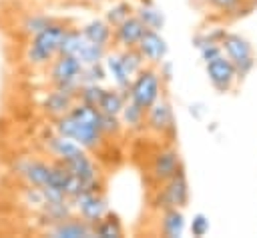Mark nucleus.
Wrapping results in <instances>:
<instances>
[{"label": "nucleus", "mask_w": 257, "mask_h": 238, "mask_svg": "<svg viewBox=\"0 0 257 238\" xmlns=\"http://www.w3.org/2000/svg\"><path fill=\"white\" fill-rule=\"evenodd\" d=\"M54 132L64 136V138L74 140L86 152L88 150H98L106 142V138L100 132V124L78 120L72 114H64V116L56 118L54 120Z\"/></svg>", "instance_id": "f03ea898"}, {"label": "nucleus", "mask_w": 257, "mask_h": 238, "mask_svg": "<svg viewBox=\"0 0 257 238\" xmlns=\"http://www.w3.org/2000/svg\"><path fill=\"white\" fill-rule=\"evenodd\" d=\"M16 168H18V174L26 180L28 186H34V188L46 186L48 174H50V162H46V160H24Z\"/></svg>", "instance_id": "6ab92c4d"}, {"label": "nucleus", "mask_w": 257, "mask_h": 238, "mask_svg": "<svg viewBox=\"0 0 257 238\" xmlns=\"http://www.w3.org/2000/svg\"><path fill=\"white\" fill-rule=\"evenodd\" d=\"M205 74H207V80L213 86V90L219 92V94L233 92L235 84L239 82L237 68H235V64L225 54L205 62Z\"/></svg>", "instance_id": "6e6552de"}, {"label": "nucleus", "mask_w": 257, "mask_h": 238, "mask_svg": "<svg viewBox=\"0 0 257 238\" xmlns=\"http://www.w3.org/2000/svg\"><path fill=\"white\" fill-rule=\"evenodd\" d=\"M68 24L64 20H54L34 36H30V42L26 46L24 58L30 66L34 68H44L48 66L58 54H60V44L66 34Z\"/></svg>", "instance_id": "f257e3e1"}, {"label": "nucleus", "mask_w": 257, "mask_h": 238, "mask_svg": "<svg viewBox=\"0 0 257 238\" xmlns=\"http://www.w3.org/2000/svg\"><path fill=\"white\" fill-rule=\"evenodd\" d=\"M126 100H128V96H126L122 90H118V88H114V86H112V88H104V92H102V96H100L96 108H98L102 114L120 116V112H122Z\"/></svg>", "instance_id": "a878e982"}, {"label": "nucleus", "mask_w": 257, "mask_h": 238, "mask_svg": "<svg viewBox=\"0 0 257 238\" xmlns=\"http://www.w3.org/2000/svg\"><path fill=\"white\" fill-rule=\"evenodd\" d=\"M124 126H122V120L120 116H112V114H102L100 112V132L106 140H116L120 138Z\"/></svg>", "instance_id": "c85d7f7f"}, {"label": "nucleus", "mask_w": 257, "mask_h": 238, "mask_svg": "<svg viewBox=\"0 0 257 238\" xmlns=\"http://www.w3.org/2000/svg\"><path fill=\"white\" fill-rule=\"evenodd\" d=\"M102 64H104L106 76L112 80V86L118 88V90H122L126 94L133 76L126 72V68H124L122 60H120V50L118 48H112V50L108 48L106 54H104V58H102Z\"/></svg>", "instance_id": "f3484780"}, {"label": "nucleus", "mask_w": 257, "mask_h": 238, "mask_svg": "<svg viewBox=\"0 0 257 238\" xmlns=\"http://www.w3.org/2000/svg\"><path fill=\"white\" fill-rule=\"evenodd\" d=\"M187 228H189L191 236H195V238H205V236L209 234V230H211V220H209L207 214L195 212L193 218H191V222L187 224Z\"/></svg>", "instance_id": "72a5a7b5"}, {"label": "nucleus", "mask_w": 257, "mask_h": 238, "mask_svg": "<svg viewBox=\"0 0 257 238\" xmlns=\"http://www.w3.org/2000/svg\"><path fill=\"white\" fill-rule=\"evenodd\" d=\"M74 102H76V96L74 94L64 92V90H58V88H52L50 92L44 94V98L40 102V108H42V112L48 118L56 120V118L68 114Z\"/></svg>", "instance_id": "dca6fc26"}, {"label": "nucleus", "mask_w": 257, "mask_h": 238, "mask_svg": "<svg viewBox=\"0 0 257 238\" xmlns=\"http://www.w3.org/2000/svg\"><path fill=\"white\" fill-rule=\"evenodd\" d=\"M135 14L141 18V22L145 24V28H153V30H163L167 24V16L165 12L153 2V0H145L135 8Z\"/></svg>", "instance_id": "5701e85b"}, {"label": "nucleus", "mask_w": 257, "mask_h": 238, "mask_svg": "<svg viewBox=\"0 0 257 238\" xmlns=\"http://www.w3.org/2000/svg\"><path fill=\"white\" fill-rule=\"evenodd\" d=\"M80 32L92 44H98L102 48H110L112 46V26L104 18H92V20L84 22L80 26Z\"/></svg>", "instance_id": "aec40b11"}, {"label": "nucleus", "mask_w": 257, "mask_h": 238, "mask_svg": "<svg viewBox=\"0 0 257 238\" xmlns=\"http://www.w3.org/2000/svg\"><path fill=\"white\" fill-rule=\"evenodd\" d=\"M183 170H185V164L175 146H165V148L157 150L149 164V174L157 184L171 180L173 176H177Z\"/></svg>", "instance_id": "9d476101"}, {"label": "nucleus", "mask_w": 257, "mask_h": 238, "mask_svg": "<svg viewBox=\"0 0 257 238\" xmlns=\"http://www.w3.org/2000/svg\"><path fill=\"white\" fill-rule=\"evenodd\" d=\"M46 234L52 238H92V224L82 220L78 214L58 220L46 228Z\"/></svg>", "instance_id": "2eb2a0df"}, {"label": "nucleus", "mask_w": 257, "mask_h": 238, "mask_svg": "<svg viewBox=\"0 0 257 238\" xmlns=\"http://www.w3.org/2000/svg\"><path fill=\"white\" fill-rule=\"evenodd\" d=\"M225 34H227V30L221 28V26H213V28H209V30H199V32L193 34L191 44H193L195 48H201L203 44H209V42H221Z\"/></svg>", "instance_id": "2f4dec72"}, {"label": "nucleus", "mask_w": 257, "mask_h": 238, "mask_svg": "<svg viewBox=\"0 0 257 238\" xmlns=\"http://www.w3.org/2000/svg\"><path fill=\"white\" fill-rule=\"evenodd\" d=\"M189 114L195 118V120H203L205 114H207V106L203 102H193L189 104Z\"/></svg>", "instance_id": "e433bc0d"}, {"label": "nucleus", "mask_w": 257, "mask_h": 238, "mask_svg": "<svg viewBox=\"0 0 257 238\" xmlns=\"http://www.w3.org/2000/svg\"><path fill=\"white\" fill-rule=\"evenodd\" d=\"M135 4L131 2V0H118V2H114V4H110L108 8H106V12H104V20L114 28V26H118L120 22H124L128 16H133L135 14Z\"/></svg>", "instance_id": "bb28decb"}, {"label": "nucleus", "mask_w": 257, "mask_h": 238, "mask_svg": "<svg viewBox=\"0 0 257 238\" xmlns=\"http://www.w3.org/2000/svg\"><path fill=\"white\" fill-rule=\"evenodd\" d=\"M187 232V216L183 208L161 210L159 216V234L165 238H183Z\"/></svg>", "instance_id": "a211bd4d"}, {"label": "nucleus", "mask_w": 257, "mask_h": 238, "mask_svg": "<svg viewBox=\"0 0 257 238\" xmlns=\"http://www.w3.org/2000/svg\"><path fill=\"white\" fill-rule=\"evenodd\" d=\"M54 20H58V18L48 16V14H36V12H32V14H28V16L24 18V22H22V32L28 34V36H34L36 32H40L42 28H46V26L52 24Z\"/></svg>", "instance_id": "c756f323"}, {"label": "nucleus", "mask_w": 257, "mask_h": 238, "mask_svg": "<svg viewBox=\"0 0 257 238\" xmlns=\"http://www.w3.org/2000/svg\"><path fill=\"white\" fill-rule=\"evenodd\" d=\"M207 4L213 10L221 12L223 16L237 20V18L251 14L257 6V0H207Z\"/></svg>", "instance_id": "412c9836"}, {"label": "nucleus", "mask_w": 257, "mask_h": 238, "mask_svg": "<svg viewBox=\"0 0 257 238\" xmlns=\"http://www.w3.org/2000/svg\"><path fill=\"white\" fill-rule=\"evenodd\" d=\"M157 70H159V74H161V80H163V84H165V82H171V80H173V76H175L173 64H171L169 60H163V62L157 66Z\"/></svg>", "instance_id": "c9c22d12"}, {"label": "nucleus", "mask_w": 257, "mask_h": 238, "mask_svg": "<svg viewBox=\"0 0 257 238\" xmlns=\"http://www.w3.org/2000/svg\"><path fill=\"white\" fill-rule=\"evenodd\" d=\"M108 48H102L98 44H92L88 42L80 28H74V26H68L66 28V34L62 38V44H60V54H70L74 58H78L82 64H96V62H102L104 54H106Z\"/></svg>", "instance_id": "0eeeda50"}, {"label": "nucleus", "mask_w": 257, "mask_h": 238, "mask_svg": "<svg viewBox=\"0 0 257 238\" xmlns=\"http://www.w3.org/2000/svg\"><path fill=\"white\" fill-rule=\"evenodd\" d=\"M70 202H72L74 212L82 220H86L88 224H94L96 220H100L108 212V200H106V196L102 194L100 188L84 190L78 196H74Z\"/></svg>", "instance_id": "9b49d317"}, {"label": "nucleus", "mask_w": 257, "mask_h": 238, "mask_svg": "<svg viewBox=\"0 0 257 238\" xmlns=\"http://www.w3.org/2000/svg\"><path fill=\"white\" fill-rule=\"evenodd\" d=\"M66 168L86 186V188H100V170L94 164V160L90 158V154L86 150H80L78 154H74L72 158L64 160Z\"/></svg>", "instance_id": "ddd939ff"}, {"label": "nucleus", "mask_w": 257, "mask_h": 238, "mask_svg": "<svg viewBox=\"0 0 257 238\" xmlns=\"http://www.w3.org/2000/svg\"><path fill=\"white\" fill-rule=\"evenodd\" d=\"M221 46H223V54L235 64L239 80H243L245 76H249L253 72L257 60H255L253 46L245 36H241L237 32H227L221 40Z\"/></svg>", "instance_id": "423d86ee"}, {"label": "nucleus", "mask_w": 257, "mask_h": 238, "mask_svg": "<svg viewBox=\"0 0 257 238\" xmlns=\"http://www.w3.org/2000/svg\"><path fill=\"white\" fill-rule=\"evenodd\" d=\"M120 120L124 130L128 132H143L147 126V110L141 108L139 104H135L133 100H126L122 112H120Z\"/></svg>", "instance_id": "393cba45"}, {"label": "nucleus", "mask_w": 257, "mask_h": 238, "mask_svg": "<svg viewBox=\"0 0 257 238\" xmlns=\"http://www.w3.org/2000/svg\"><path fill=\"white\" fill-rule=\"evenodd\" d=\"M124 236L122 220L116 212H106L100 220L92 224V238H120Z\"/></svg>", "instance_id": "4be33fe9"}, {"label": "nucleus", "mask_w": 257, "mask_h": 238, "mask_svg": "<svg viewBox=\"0 0 257 238\" xmlns=\"http://www.w3.org/2000/svg\"><path fill=\"white\" fill-rule=\"evenodd\" d=\"M145 130L157 134V136H167V138H175L177 134V122H175V112H173V104L169 102V98L161 96L151 108H147V126Z\"/></svg>", "instance_id": "1a4fd4ad"}, {"label": "nucleus", "mask_w": 257, "mask_h": 238, "mask_svg": "<svg viewBox=\"0 0 257 238\" xmlns=\"http://www.w3.org/2000/svg\"><path fill=\"white\" fill-rule=\"evenodd\" d=\"M137 48L141 50L147 64L151 66H159L163 60H167V54H169V42L163 36V30H153V28H147L143 32Z\"/></svg>", "instance_id": "f8f14e48"}, {"label": "nucleus", "mask_w": 257, "mask_h": 238, "mask_svg": "<svg viewBox=\"0 0 257 238\" xmlns=\"http://www.w3.org/2000/svg\"><path fill=\"white\" fill-rule=\"evenodd\" d=\"M102 92H104L102 84H80V88L76 92V100L84 102V104H90V106H98V100H100Z\"/></svg>", "instance_id": "473e14b6"}, {"label": "nucleus", "mask_w": 257, "mask_h": 238, "mask_svg": "<svg viewBox=\"0 0 257 238\" xmlns=\"http://www.w3.org/2000/svg\"><path fill=\"white\" fill-rule=\"evenodd\" d=\"M106 70L102 62L96 64H84L82 66V74H80V84H102L106 80Z\"/></svg>", "instance_id": "7c9ffc66"}, {"label": "nucleus", "mask_w": 257, "mask_h": 238, "mask_svg": "<svg viewBox=\"0 0 257 238\" xmlns=\"http://www.w3.org/2000/svg\"><path fill=\"white\" fill-rule=\"evenodd\" d=\"M197 50H199V56H201L203 64L223 54V46H221V42H209V44H203V46L197 48Z\"/></svg>", "instance_id": "f704fd0d"}, {"label": "nucleus", "mask_w": 257, "mask_h": 238, "mask_svg": "<svg viewBox=\"0 0 257 238\" xmlns=\"http://www.w3.org/2000/svg\"><path fill=\"white\" fill-rule=\"evenodd\" d=\"M191 200V188H189V180L185 170L179 172L177 176H173L167 182H161L159 188L153 192L151 196V208L161 212L167 208H187Z\"/></svg>", "instance_id": "20e7f679"}, {"label": "nucleus", "mask_w": 257, "mask_h": 238, "mask_svg": "<svg viewBox=\"0 0 257 238\" xmlns=\"http://www.w3.org/2000/svg\"><path fill=\"white\" fill-rule=\"evenodd\" d=\"M82 62L70 54H58L48 64V80L52 88L70 92L76 96L80 88V74H82Z\"/></svg>", "instance_id": "39448f33"}, {"label": "nucleus", "mask_w": 257, "mask_h": 238, "mask_svg": "<svg viewBox=\"0 0 257 238\" xmlns=\"http://www.w3.org/2000/svg\"><path fill=\"white\" fill-rule=\"evenodd\" d=\"M46 150L50 152V156L54 158V160H68V158H72L74 154H78L80 150H84V148H80L74 140H70V138H64V136H60V134H56L54 132V136H50L48 140H46Z\"/></svg>", "instance_id": "b1692460"}, {"label": "nucleus", "mask_w": 257, "mask_h": 238, "mask_svg": "<svg viewBox=\"0 0 257 238\" xmlns=\"http://www.w3.org/2000/svg\"><path fill=\"white\" fill-rule=\"evenodd\" d=\"M126 96H128V100H133L141 108H145V110L151 108L163 96V80H161L157 66L147 64L141 72H137L131 80Z\"/></svg>", "instance_id": "7ed1b4c3"}, {"label": "nucleus", "mask_w": 257, "mask_h": 238, "mask_svg": "<svg viewBox=\"0 0 257 238\" xmlns=\"http://www.w3.org/2000/svg\"><path fill=\"white\" fill-rule=\"evenodd\" d=\"M120 60H122V64H124V68H126V72H128L131 76H135L137 72H141V70L147 66V60H145V56L141 54V50H139L137 46H133V48H122V50H120Z\"/></svg>", "instance_id": "cd10ccee"}, {"label": "nucleus", "mask_w": 257, "mask_h": 238, "mask_svg": "<svg viewBox=\"0 0 257 238\" xmlns=\"http://www.w3.org/2000/svg\"><path fill=\"white\" fill-rule=\"evenodd\" d=\"M145 24L141 22V18L137 14L128 16L124 22H120L118 26L112 28V48H133L139 44L143 32H145Z\"/></svg>", "instance_id": "4468645a"}]
</instances>
